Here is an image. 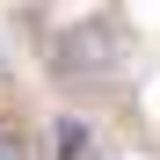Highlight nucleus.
Returning a JSON list of instances; mask_svg holds the SVG:
<instances>
[{
	"label": "nucleus",
	"instance_id": "nucleus-1",
	"mask_svg": "<svg viewBox=\"0 0 160 160\" xmlns=\"http://www.w3.org/2000/svg\"><path fill=\"white\" fill-rule=\"evenodd\" d=\"M117 58H124V29L102 22V15L58 29V44H51V73H58V80H109Z\"/></svg>",
	"mask_w": 160,
	"mask_h": 160
},
{
	"label": "nucleus",
	"instance_id": "nucleus-2",
	"mask_svg": "<svg viewBox=\"0 0 160 160\" xmlns=\"http://www.w3.org/2000/svg\"><path fill=\"white\" fill-rule=\"evenodd\" d=\"M88 153V124L80 117H58V160H80Z\"/></svg>",
	"mask_w": 160,
	"mask_h": 160
},
{
	"label": "nucleus",
	"instance_id": "nucleus-3",
	"mask_svg": "<svg viewBox=\"0 0 160 160\" xmlns=\"http://www.w3.org/2000/svg\"><path fill=\"white\" fill-rule=\"evenodd\" d=\"M0 160H29V146H22L15 131H0Z\"/></svg>",
	"mask_w": 160,
	"mask_h": 160
}]
</instances>
